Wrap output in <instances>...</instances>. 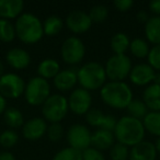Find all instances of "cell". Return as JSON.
Segmentation results:
<instances>
[{
	"label": "cell",
	"instance_id": "obj_1",
	"mask_svg": "<svg viewBox=\"0 0 160 160\" xmlns=\"http://www.w3.org/2000/svg\"><path fill=\"white\" fill-rule=\"evenodd\" d=\"M113 133L118 142L133 147L144 140L146 131L142 121L126 115L118 120Z\"/></svg>",
	"mask_w": 160,
	"mask_h": 160
},
{
	"label": "cell",
	"instance_id": "obj_2",
	"mask_svg": "<svg viewBox=\"0 0 160 160\" xmlns=\"http://www.w3.org/2000/svg\"><path fill=\"white\" fill-rule=\"evenodd\" d=\"M102 101L112 109H126L133 100V91L124 81H108L100 89Z\"/></svg>",
	"mask_w": 160,
	"mask_h": 160
},
{
	"label": "cell",
	"instance_id": "obj_3",
	"mask_svg": "<svg viewBox=\"0 0 160 160\" xmlns=\"http://www.w3.org/2000/svg\"><path fill=\"white\" fill-rule=\"evenodd\" d=\"M16 35L25 44H35L44 36L43 23L38 16L33 13H22L14 24Z\"/></svg>",
	"mask_w": 160,
	"mask_h": 160
},
{
	"label": "cell",
	"instance_id": "obj_4",
	"mask_svg": "<svg viewBox=\"0 0 160 160\" xmlns=\"http://www.w3.org/2000/svg\"><path fill=\"white\" fill-rule=\"evenodd\" d=\"M77 77L80 88L89 92L101 89L107 83L104 67L97 62H89L78 68Z\"/></svg>",
	"mask_w": 160,
	"mask_h": 160
},
{
	"label": "cell",
	"instance_id": "obj_5",
	"mask_svg": "<svg viewBox=\"0 0 160 160\" xmlns=\"http://www.w3.org/2000/svg\"><path fill=\"white\" fill-rule=\"evenodd\" d=\"M68 111V100L62 94H51L42 105L43 118L51 124L62 121L66 118Z\"/></svg>",
	"mask_w": 160,
	"mask_h": 160
},
{
	"label": "cell",
	"instance_id": "obj_6",
	"mask_svg": "<svg viewBox=\"0 0 160 160\" xmlns=\"http://www.w3.org/2000/svg\"><path fill=\"white\" fill-rule=\"evenodd\" d=\"M23 96L25 101L32 107L43 105L51 96V86L46 79L36 76L28 81Z\"/></svg>",
	"mask_w": 160,
	"mask_h": 160
},
{
	"label": "cell",
	"instance_id": "obj_7",
	"mask_svg": "<svg viewBox=\"0 0 160 160\" xmlns=\"http://www.w3.org/2000/svg\"><path fill=\"white\" fill-rule=\"evenodd\" d=\"M133 65L127 55H112L104 66L107 78L110 81H124L129 76Z\"/></svg>",
	"mask_w": 160,
	"mask_h": 160
},
{
	"label": "cell",
	"instance_id": "obj_8",
	"mask_svg": "<svg viewBox=\"0 0 160 160\" xmlns=\"http://www.w3.org/2000/svg\"><path fill=\"white\" fill-rule=\"evenodd\" d=\"M62 58L66 64L75 66L82 62L86 54L85 44L77 36H70L66 38L60 47Z\"/></svg>",
	"mask_w": 160,
	"mask_h": 160
},
{
	"label": "cell",
	"instance_id": "obj_9",
	"mask_svg": "<svg viewBox=\"0 0 160 160\" xmlns=\"http://www.w3.org/2000/svg\"><path fill=\"white\" fill-rule=\"evenodd\" d=\"M24 80L14 72L3 73L0 77V94L5 99H18L24 93Z\"/></svg>",
	"mask_w": 160,
	"mask_h": 160
},
{
	"label": "cell",
	"instance_id": "obj_10",
	"mask_svg": "<svg viewBox=\"0 0 160 160\" xmlns=\"http://www.w3.org/2000/svg\"><path fill=\"white\" fill-rule=\"evenodd\" d=\"M91 135L92 133L86 125L73 124L67 131V142L71 148L83 151L91 147Z\"/></svg>",
	"mask_w": 160,
	"mask_h": 160
},
{
	"label": "cell",
	"instance_id": "obj_11",
	"mask_svg": "<svg viewBox=\"0 0 160 160\" xmlns=\"http://www.w3.org/2000/svg\"><path fill=\"white\" fill-rule=\"evenodd\" d=\"M67 100L69 110L76 115H86L91 110L92 97L89 91L82 88L73 89Z\"/></svg>",
	"mask_w": 160,
	"mask_h": 160
},
{
	"label": "cell",
	"instance_id": "obj_12",
	"mask_svg": "<svg viewBox=\"0 0 160 160\" xmlns=\"http://www.w3.org/2000/svg\"><path fill=\"white\" fill-rule=\"evenodd\" d=\"M92 21L89 14L81 10H73L66 17V27L75 34L87 32L91 28Z\"/></svg>",
	"mask_w": 160,
	"mask_h": 160
},
{
	"label": "cell",
	"instance_id": "obj_13",
	"mask_svg": "<svg viewBox=\"0 0 160 160\" xmlns=\"http://www.w3.org/2000/svg\"><path fill=\"white\" fill-rule=\"evenodd\" d=\"M156 71L150 65L148 64H137L133 66L131 72H129V80L135 86H149L151 82L153 83Z\"/></svg>",
	"mask_w": 160,
	"mask_h": 160
},
{
	"label": "cell",
	"instance_id": "obj_14",
	"mask_svg": "<svg viewBox=\"0 0 160 160\" xmlns=\"http://www.w3.org/2000/svg\"><path fill=\"white\" fill-rule=\"evenodd\" d=\"M86 121L91 126L98 127V129H105V131L113 132L116 125V120L114 116L107 115L104 112L99 109H91L86 114Z\"/></svg>",
	"mask_w": 160,
	"mask_h": 160
},
{
	"label": "cell",
	"instance_id": "obj_15",
	"mask_svg": "<svg viewBox=\"0 0 160 160\" xmlns=\"http://www.w3.org/2000/svg\"><path fill=\"white\" fill-rule=\"evenodd\" d=\"M47 132V123L43 118H33L24 122L22 126V135L25 139L38 140Z\"/></svg>",
	"mask_w": 160,
	"mask_h": 160
},
{
	"label": "cell",
	"instance_id": "obj_16",
	"mask_svg": "<svg viewBox=\"0 0 160 160\" xmlns=\"http://www.w3.org/2000/svg\"><path fill=\"white\" fill-rule=\"evenodd\" d=\"M77 71L78 69L76 68H67L60 70L53 79L56 89L59 91H69L73 89L78 83Z\"/></svg>",
	"mask_w": 160,
	"mask_h": 160
},
{
	"label": "cell",
	"instance_id": "obj_17",
	"mask_svg": "<svg viewBox=\"0 0 160 160\" xmlns=\"http://www.w3.org/2000/svg\"><path fill=\"white\" fill-rule=\"evenodd\" d=\"M157 153L155 144L142 140L135 146L131 147L128 160H156Z\"/></svg>",
	"mask_w": 160,
	"mask_h": 160
},
{
	"label": "cell",
	"instance_id": "obj_18",
	"mask_svg": "<svg viewBox=\"0 0 160 160\" xmlns=\"http://www.w3.org/2000/svg\"><path fill=\"white\" fill-rule=\"evenodd\" d=\"M6 62L10 65L13 69L22 70L25 69L31 62V56L25 49L20 47H14L7 52Z\"/></svg>",
	"mask_w": 160,
	"mask_h": 160
},
{
	"label": "cell",
	"instance_id": "obj_19",
	"mask_svg": "<svg viewBox=\"0 0 160 160\" xmlns=\"http://www.w3.org/2000/svg\"><path fill=\"white\" fill-rule=\"evenodd\" d=\"M24 2L22 0H0V19H18L22 14Z\"/></svg>",
	"mask_w": 160,
	"mask_h": 160
},
{
	"label": "cell",
	"instance_id": "obj_20",
	"mask_svg": "<svg viewBox=\"0 0 160 160\" xmlns=\"http://www.w3.org/2000/svg\"><path fill=\"white\" fill-rule=\"evenodd\" d=\"M115 144V136L113 132L105 129H97L92 132L91 135V147L100 151L110 149Z\"/></svg>",
	"mask_w": 160,
	"mask_h": 160
},
{
	"label": "cell",
	"instance_id": "obj_21",
	"mask_svg": "<svg viewBox=\"0 0 160 160\" xmlns=\"http://www.w3.org/2000/svg\"><path fill=\"white\" fill-rule=\"evenodd\" d=\"M142 101L150 111H160V86L157 83L147 86L142 92Z\"/></svg>",
	"mask_w": 160,
	"mask_h": 160
},
{
	"label": "cell",
	"instance_id": "obj_22",
	"mask_svg": "<svg viewBox=\"0 0 160 160\" xmlns=\"http://www.w3.org/2000/svg\"><path fill=\"white\" fill-rule=\"evenodd\" d=\"M145 35L147 42L155 45H160V17L152 16L145 23Z\"/></svg>",
	"mask_w": 160,
	"mask_h": 160
},
{
	"label": "cell",
	"instance_id": "obj_23",
	"mask_svg": "<svg viewBox=\"0 0 160 160\" xmlns=\"http://www.w3.org/2000/svg\"><path fill=\"white\" fill-rule=\"evenodd\" d=\"M60 71V65L56 59L53 58H46L43 59L38 64V77L43 79H54L57 76V73Z\"/></svg>",
	"mask_w": 160,
	"mask_h": 160
},
{
	"label": "cell",
	"instance_id": "obj_24",
	"mask_svg": "<svg viewBox=\"0 0 160 160\" xmlns=\"http://www.w3.org/2000/svg\"><path fill=\"white\" fill-rule=\"evenodd\" d=\"M142 122L145 131L150 133L151 135L160 137V111H149Z\"/></svg>",
	"mask_w": 160,
	"mask_h": 160
},
{
	"label": "cell",
	"instance_id": "obj_25",
	"mask_svg": "<svg viewBox=\"0 0 160 160\" xmlns=\"http://www.w3.org/2000/svg\"><path fill=\"white\" fill-rule=\"evenodd\" d=\"M3 120L10 129H16L22 127L24 124V118L20 110L16 108H7L3 113Z\"/></svg>",
	"mask_w": 160,
	"mask_h": 160
},
{
	"label": "cell",
	"instance_id": "obj_26",
	"mask_svg": "<svg viewBox=\"0 0 160 160\" xmlns=\"http://www.w3.org/2000/svg\"><path fill=\"white\" fill-rule=\"evenodd\" d=\"M129 44H131V41H129L128 36L123 32L114 34L111 38V43H110L111 49L115 55H124L125 52L129 48Z\"/></svg>",
	"mask_w": 160,
	"mask_h": 160
},
{
	"label": "cell",
	"instance_id": "obj_27",
	"mask_svg": "<svg viewBox=\"0 0 160 160\" xmlns=\"http://www.w3.org/2000/svg\"><path fill=\"white\" fill-rule=\"evenodd\" d=\"M64 22L62 18L58 16H49L46 20L43 22V30H44V35L47 36H55L62 30Z\"/></svg>",
	"mask_w": 160,
	"mask_h": 160
},
{
	"label": "cell",
	"instance_id": "obj_28",
	"mask_svg": "<svg viewBox=\"0 0 160 160\" xmlns=\"http://www.w3.org/2000/svg\"><path fill=\"white\" fill-rule=\"evenodd\" d=\"M129 51H131L132 55L135 56L136 58H145L148 56L150 47H149V43L147 41L137 38L131 41Z\"/></svg>",
	"mask_w": 160,
	"mask_h": 160
},
{
	"label": "cell",
	"instance_id": "obj_29",
	"mask_svg": "<svg viewBox=\"0 0 160 160\" xmlns=\"http://www.w3.org/2000/svg\"><path fill=\"white\" fill-rule=\"evenodd\" d=\"M127 112H128L129 116L134 118H137V120L142 121V118L147 115L148 113V109H147L146 104L144 103L142 100L139 99H133L131 101V103L128 104V107L126 108Z\"/></svg>",
	"mask_w": 160,
	"mask_h": 160
},
{
	"label": "cell",
	"instance_id": "obj_30",
	"mask_svg": "<svg viewBox=\"0 0 160 160\" xmlns=\"http://www.w3.org/2000/svg\"><path fill=\"white\" fill-rule=\"evenodd\" d=\"M14 25L6 19H0V41L5 43H10L16 38Z\"/></svg>",
	"mask_w": 160,
	"mask_h": 160
},
{
	"label": "cell",
	"instance_id": "obj_31",
	"mask_svg": "<svg viewBox=\"0 0 160 160\" xmlns=\"http://www.w3.org/2000/svg\"><path fill=\"white\" fill-rule=\"evenodd\" d=\"M53 160H82V151H79L71 147H66L56 152Z\"/></svg>",
	"mask_w": 160,
	"mask_h": 160
},
{
	"label": "cell",
	"instance_id": "obj_32",
	"mask_svg": "<svg viewBox=\"0 0 160 160\" xmlns=\"http://www.w3.org/2000/svg\"><path fill=\"white\" fill-rule=\"evenodd\" d=\"M110 157H111V160H128L129 147L121 142H115L110 148Z\"/></svg>",
	"mask_w": 160,
	"mask_h": 160
},
{
	"label": "cell",
	"instance_id": "obj_33",
	"mask_svg": "<svg viewBox=\"0 0 160 160\" xmlns=\"http://www.w3.org/2000/svg\"><path fill=\"white\" fill-rule=\"evenodd\" d=\"M19 142V135L14 129H6L0 134V145L3 148H11Z\"/></svg>",
	"mask_w": 160,
	"mask_h": 160
},
{
	"label": "cell",
	"instance_id": "obj_34",
	"mask_svg": "<svg viewBox=\"0 0 160 160\" xmlns=\"http://www.w3.org/2000/svg\"><path fill=\"white\" fill-rule=\"evenodd\" d=\"M88 14H89L92 22L100 23L107 20L108 16H109V9L103 5H96L90 9Z\"/></svg>",
	"mask_w": 160,
	"mask_h": 160
},
{
	"label": "cell",
	"instance_id": "obj_35",
	"mask_svg": "<svg viewBox=\"0 0 160 160\" xmlns=\"http://www.w3.org/2000/svg\"><path fill=\"white\" fill-rule=\"evenodd\" d=\"M47 137L51 142H57L64 136V127L62 126L60 123H53L49 126H47Z\"/></svg>",
	"mask_w": 160,
	"mask_h": 160
},
{
	"label": "cell",
	"instance_id": "obj_36",
	"mask_svg": "<svg viewBox=\"0 0 160 160\" xmlns=\"http://www.w3.org/2000/svg\"><path fill=\"white\" fill-rule=\"evenodd\" d=\"M148 65H150L153 69L160 72V45H155L150 48L147 56Z\"/></svg>",
	"mask_w": 160,
	"mask_h": 160
},
{
	"label": "cell",
	"instance_id": "obj_37",
	"mask_svg": "<svg viewBox=\"0 0 160 160\" xmlns=\"http://www.w3.org/2000/svg\"><path fill=\"white\" fill-rule=\"evenodd\" d=\"M82 160H105V157L102 151L93 147H89L82 151Z\"/></svg>",
	"mask_w": 160,
	"mask_h": 160
},
{
	"label": "cell",
	"instance_id": "obj_38",
	"mask_svg": "<svg viewBox=\"0 0 160 160\" xmlns=\"http://www.w3.org/2000/svg\"><path fill=\"white\" fill-rule=\"evenodd\" d=\"M113 6L118 11L125 12V11H128V10L133 7L134 1L133 0H115L113 2Z\"/></svg>",
	"mask_w": 160,
	"mask_h": 160
},
{
	"label": "cell",
	"instance_id": "obj_39",
	"mask_svg": "<svg viewBox=\"0 0 160 160\" xmlns=\"http://www.w3.org/2000/svg\"><path fill=\"white\" fill-rule=\"evenodd\" d=\"M148 7H149V10H150L155 16L160 17V0H153V1H150Z\"/></svg>",
	"mask_w": 160,
	"mask_h": 160
},
{
	"label": "cell",
	"instance_id": "obj_40",
	"mask_svg": "<svg viewBox=\"0 0 160 160\" xmlns=\"http://www.w3.org/2000/svg\"><path fill=\"white\" fill-rule=\"evenodd\" d=\"M149 18H150V17L148 16V13H147L145 10H140V11L137 12V20L139 21V22L146 23L147 21L149 20Z\"/></svg>",
	"mask_w": 160,
	"mask_h": 160
},
{
	"label": "cell",
	"instance_id": "obj_41",
	"mask_svg": "<svg viewBox=\"0 0 160 160\" xmlns=\"http://www.w3.org/2000/svg\"><path fill=\"white\" fill-rule=\"evenodd\" d=\"M0 160H16V157L10 151H3L0 152Z\"/></svg>",
	"mask_w": 160,
	"mask_h": 160
},
{
	"label": "cell",
	"instance_id": "obj_42",
	"mask_svg": "<svg viewBox=\"0 0 160 160\" xmlns=\"http://www.w3.org/2000/svg\"><path fill=\"white\" fill-rule=\"evenodd\" d=\"M6 109H7V100L0 94V115L5 113Z\"/></svg>",
	"mask_w": 160,
	"mask_h": 160
},
{
	"label": "cell",
	"instance_id": "obj_43",
	"mask_svg": "<svg viewBox=\"0 0 160 160\" xmlns=\"http://www.w3.org/2000/svg\"><path fill=\"white\" fill-rule=\"evenodd\" d=\"M155 147H156V150H157V152L160 153V137H158L157 140H156Z\"/></svg>",
	"mask_w": 160,
	"mask_h": 160
},
{
	"label": "cell",
	"instance_id": "obj_44",
	"mask_svg": "<svg viewBox=\"0 0 160 160\" xmlns=\"http://www.w3.org/2000/svg\"><path fill=\"white\" fill-rule=\"evenodd\" d=\"M153 83H157V85L160 86V72H156L155 80H153Z\"/></svg>",
	"mask_w": 160,
	"mask_h": 160
},
{
	"label": "cell",
	"instance_id": "obj_45",
	"mask_svg": "<svg viewBox=\"0 0 160 160\" xmlns=\"http://www.w3.org/2000/svg\"><path fill=\"white\" fill-rule=\"evenodd\" d=\"M3 70H5V67H3V64L0 62V77L3 75Z\"/></svg>",
	"mask_w": 160,
	"mask_h": 160
}]
</instances>
